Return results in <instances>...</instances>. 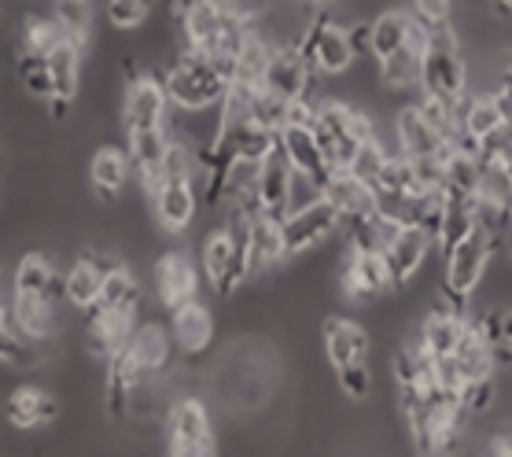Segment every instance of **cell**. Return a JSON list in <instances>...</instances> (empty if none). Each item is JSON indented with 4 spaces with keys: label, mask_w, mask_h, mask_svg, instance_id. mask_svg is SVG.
<instances>
[{
    "label": "cell",
    "mask_w": 512,
    "mask_h": 457,
    "mask_svg": "<svg viewBox=\"0 0 512 457\" xmlns=\"http://www.w3.org/2000/svg\"><path fill=\"white\" fill-rule=\"evenodd\" d=\"M229 159H247V163H266L269 155L280 148V133H273L269 126L255 122L251 115L225 118L222 141H218Z\"/></svg>",
    "instance_id": "cell-12"
},
{
    "label": "cell",
    "mask_w": 512,
    "mask_h": 457,
    "mask_svg": "<svg viewBox=\"0 0 512 457\" xmlns=\"http://www.w3.org/2000/svg\"><path fill=\"white\" fill-rule=\"evenodd\" d=\"M170 96L159 74H137L126 85L122 96V126L126 133H144V129H166L170 122Z\"/></svg>",
    "instance_id": "cell-6"
},
{
    "label": "cell",
    "mask_w": 512,
    "mask_h": 457,
    "mask_svg": "<svg viewBox=\"0 0 512 457\" xmlns=\"http://www.w3.org/2000/svg\"><path fill=\"white\" fill-rule=\"evenodd\" d=\"M280 152L291 163L295 174L314 177L317 185L325 188V181L336 174V166L328 163V155L321 152V144L314 137V126H284L280 129Z\"/></svg>",
    "instance_id": "cell-15"
},
{
    "label": "cell",
    "mask_w": 512,
    "mask_h": 457,
    "mask_svg": "<svg viewBox=\"0 0 512 457\" xmlns=\"http://www.w3.org/2000/svg\"><path fill=\"white\" fill-rule=\"evenodd\" d=\"M498 255L490 244L487 229H472L468 236H461L450 251L443 255V299L446 310L468 317V306L476 299V292L483 288L490 273V258Z\"/></svg>",
    "instance_id": "cell-2"
},
{
    "label": "cell",
    "mask_w": 512,
    "mask_h": 457,
    "mask_svg": "<svg viewBox=\"0 0 512 457\" xmlns=\"http://www.w3.org/2000/svg\"><path fill=\"white\" fill-rule=\"evenodd\" d=\"M152 281L155 295L166 310H177V306L199 299V270L185 251H163L152 270Z\"/></svg>",
    "instance_id": "cell-10"
},
{
    "label": "cell",
    "mask_w": 512,
    "mask_h": 457,
    "mask_svg": "<svg viewBox=\"0 0 512 457\" xmlns=\"http://www.w3.org/2000/svg\"><path fill=\"white\" fill-rule=\"evenodd\" d=\"M100 310L122 317L129 325H137L140 314V281L133 277V270H126L122 262H115L111 270L104 273V288H100Z\"/></svg>",
    "instance_id": "cell-33"
},
{
    "label": "cell",
    "mask_w": 512,
    "mask_h": 457,
    "mask_svg": "<svg viewBox=\"0 0 512 457\" xmlns=\"http://www.w3.org/2000/svg\"><path fill=\"white\" fill-rule=\"evenodd\" d=\"M417 30V19L413 12H402V8H387L369 23V56L376 63H384L387 56H395L398 48L406 45L409 37Z\"/></svg>",
    "instance_id": "cell-34"
},
{
    "label": "cell",
    "mask_w": 512,
    "mask_h": 457,
    "mask_svg": "<svg viewBox=\"0 0 512 457\" xmlns=\"http://www.w3.org/2000/svg\"><path fill=\"white\" fill-rule=\"evenodd\" d=\"M501 126H505V115H501V107L494 104L490 93L461 100V141H468L472 148H483Z\"/></svg>",
    "instance_id": "cell-35"
},
{
    "label": "cell",
    "mask_w": 512,
    "mask_h": 457,
    "mask_svg": "<svg viewBox=\"0 0 512 457\" xmlns=\"http://www.w3.org/2000/svg\"><path fill=\"white\" fill-rule=\"evenodd\" d=\"M339 292L347 303H376L384 292H391V273H387L384 255H365V251H347L339 266Z\"/></svg>",
    "instance_id": "cell-9"
},
{
    "label": "cell",
    "mask_w": 512,
    "mask_h": 457,
    "mask_svg": "<svg viewBox=\"0 0 512 457\" xmlns=\"http://www.w3.org/2000/svg\"><path fill=\"white\" fill-rule=\"evenodd\" d=\"M317 74L314 67L306 63V56L299 52V45H277L273 48V59H269V71H266V89L273 100L280 104H295V100H317L314 96Z\"/></svg>",
    "instance_id": "cell-7"
},
{
    "label": "cell",
    "mask_w": 512,
    "mask_h": 457,
    "mask_svg": "<svg viewBox=\"0 0 512 457\" xmlns=\"http://www.w3.org/2000/svg\"><path fill=\"white\" fill-rule=\"evenodd\" d=\"M166 96L174 111H203V107L225 104L233 89L229 82V63H218L199 52H181L163 74Z\"/></svg>",
    "instance_id": "cell-1"
},
{
    "label": "cell",
    "mask_w": 512,
    "mask_h": 457,
    "mask_svg": "<svg viewBox=\"0 0 512 457\" xmlns=\"http://www.w3.org/2000/svg\"><path fill=\"white\" fill-rule=\"evenodd\" d=\"M199 200L203 196H199L196 181H163L152 196V211L159 229H166V233H185L188 225L196 222Z\"/></svg>",
    "instance_id": "cell-14"
},
{
    "label": "cell",
    "mask_w": 512,
    "mask_h": 457,
    "mask_svg": "<svg viewBox=\"0 0 512 457\" xmlns=\"http://www.w3.org/2000/svg\"><path fill=\"white\" fill-rule=\"evenodd\" d=\"M104 15L115 30H140L152 15V0H107Z\"/></svg>",
    "instance_id": "cell-45"
},
{
    "label": "cell",
    "mask_w": 512,
    "mask_h": 457,
    "mask_svg": "<svg viewBox=\"0 0 512 457\" xmlns=\"http://www.w3.org/2000/svg\"><path fill=\"white\" fill-rule=\"evenodd\" d=\"M129 177H133V163H129V152H122L118 144H104L96 148L93 159H89V181L100 192L104 203H115L122 192H126Z\"/></svg>",
    "instance_id": "cell-30"
},
{
    "label": "cell",
    "mask_w": 512,
    "mask_h": 457,
    "mask_svg": "<svg viewBox=\"0 0 512 457\" xmlns=\"http://www.w3.org/2000/svg\"><path fill=\"white\" fill-rule=\"evenodd\" d=\"M233 262H236V240H233V229L222 225V229H214V233L203 240V251H199V270L207 277V284L214 288V295H236V284H233Z\"/></svg>",
    "instance_id": "cell-18"
},
{
    "label": "cell",
    "mask_w": 512,
    "mask_h": 457,
    "mask_svg": "<svg viewBox=\"0 0 512 457\" xmlns=\"http://www.w3.org/2000/svg\"><path fill=\"white\" fill-rule=\"evenodd\" d=\"M505 251H509V258H512V225H509V236H505Z\"/></svg>",
    "instance_id": "cell-53"
},
{
    "label": "cell",
    "mask_w": 512,
    "mask_h": 457,
    "mask_svg": "<svg viewBox=\"0 0 512 457\" xmlns=\"http://www.w3.org/2000/svg\"><path fill=\"white\" fill-rule=\"evenodd\" d=\"M111 266L96 262L93 251H82V255L70 262V270L63 273V299H67L74 310L89 314L96 303H100V288H104V273Z\"/></svg>",
    "instance_id": "cell-27"
},
{
    "label": "cell",
    "mask_w": 512,
    "mask_h": 457,
    "mask_svg": "<svg viewBox=\"0 0 512 457\" xmlns=\"http://www.w3.org/2000/svg\"><path fill=\"white\" fill-rule=\"evenodd\" d=\"M8 314H12L15 329L23 332V340H30V343H45V340H52V332H56V299H48V295L12 292Z\"/></svg>",
    "instance_id": "cell-32"
},
{
    "label": "cell",
    "mask_w": 512,
    "mask_h": 457,
    "mask_svg": "<svg viewBox=\"0 0 512 457\" xmlns=\"http://www.w3.org/2000/svg\"><path fill=\"white\" fill-rule=\"evenodd\" d=\"M251 225H247V255H251V277L266 270H277L280 262L288 258L284 251V229H280L277 218H269V214L255 211L247 214Z\"/></svg>",
    "instance_id": "cell-26"
},
{
    "label": "cell",
    "mask_w": 512,
    "mask_h": 457,
    "mask_svg": "<svg viewBox=\"0 0 512 457\" xmlns=\"http://www.w3.org/2000/svg\"><path fill=\"white\" fill-rule=\"evenodd\" d=\"M354 111L347 100H336V96H325L317 100L314 111V137L321 144V152L328 155V163L336 170H347L350 155L358 152V133H354Z\"/></svg>",
    "instance_id": "cell-5"
},
{
    "label": "cell",
    "mask_w": 512,
    "mask_h": 457,
    "mask_svg": "<svg viewBox=\"0 0 512 457\" xmlns=\"http://www.w3.org/2000/svg\"><path fill=\"white\" fill-rule=\"evenodd\" d=\"M387 159H391V148H387L380 137H369V141L358 144V152L350 155L347 174L358 177L361 185L376 188L380 185V177H384V170H387Z\"/></svg>",
    "instance_id": "cell-39"
},
{
    "label": "cell",
    "mask_w": 512,
    "mask_h": 457,
    "mask_svg": "<svg viewBox=\"0 0 512 457\" xmlns=\"http://www.w3.org/2000/svg\"><path fill=\"white\" fill-rule=\"evenodd\" d=\"M498 365H512V340L498 347Z\"/></svg>",
    "instance_id": "cell-51"
},
{
    "label": "cell",
    "mask_w": 512,
    "mask_h": 457,
    "mask_svg": "<svg viewBox=\"0 0 512 457\" xmlns=\"http://www.w3.org/2000/svg\"><path fill=\"white\" fill-rule=\"evenodd\" d=\"M166 457H218V439H207V443L188 446V450H166Z\"/></svg>",
    "instance_id": "cell-50"
},
{
    "label": "cell",
    "mask_w": 512,
    "mask_h": 457,
    "mask_svg": "<svg viewBox=\"0 0 512 457\" xmlns=\"http://www.w3.org/2000/svg\"><path fill=\"white\" fill-rule=\"evenodd\" d=\"M424 48H428V30L417 23L413 37L398 48L395 56H387L384 63H376V67H380V82H384L391 93L420 96V78H424Z\"/></svg>",
    "instance_id": "cell-13"
},
{
    "label": "cell",
    "mask_w": 512,
    "mask_h": 457,
    "mask_svg": "<svg viewBox=\"0 0 512 457\" xmlns=\"http://www.w3.org/2000/svg\"><path fill=\"white\" fill-rule=\"evenodd\" d=\"M273 48L277 45L255 26L251 37L244 41V48H240V52L233 56V63H229V82H233V89H240V93H262Z\"/></svg>",
    "instance_id": "cell-20"
},
{
    "label": "cell",
    "mask_w": 512,
    "mask_h": 457,
    "mask_svg": "<svg viewBox=\"0 0 512 457\" xmlns=\"http://www.w3.org/2000/svg\"><path fill=\"white\" fill-rule=\"evenodd\" d=\"M395 137H398V155H406V159H420V155H450V144L420 118L413 100L395 111Z\"/></svg>",
    "instance_id": "cell-24"
},
{
    "label": "cell",
    "mask_w": 512,
    "mask_h": 457,
    "mask_svg": "<svg viewBox=\"0 0 512 457\" xmlns=\"http://www.w3.org/2000/svg\"><path fill=\"white\" fill-rule=\"evenodd\" d=\"M306 8H321V0H303Z\"/></svg>",
    "instance_id": "cell-54"
},
{
    "label": "cell",
    "mask_w": 512,
    "mask_h": 457,
    "mask_svg": "<svg viewBox=\"0 0 512 457\" xmlns=\"http://www.w3.org/2000/svg\"><path fill=\"white\" fill-rule=\"evenodd\" d=\"M450 15H454V0H413V19L424 30L450 26Z\"/></svg>",
    "instance_id": "cell-48"
},
{
    "label": "cell",
    "mask_w": 512,
    "mask_h": 457,
    "mask_svg": "<svg viewBox=\"0 0 512 457\" xmlns=\"http://www.w3.org/2000/svg\"><path fill=\"white\" fill-rule=\"evenodd\" d=\"M291 177H295V170H291V163L284 159V152H280V148L269 155L266 163H262V170H258L255 200H258V207H262V214L277 218V222H284V218H288Z\"/></svg>",
    "instance_id": "cell-28"
},
{
    "label": "cell",
    "mask_w": 512,
    "mask_h": 457,
    "mask_svg": "<svg viewBox=\"0 0 512 457\" xmlns=\"http://www.w3.org/2000/svg\"><path fill=\"white\" fill-rule=\"evenodd\" d=\"M468 332V317L465 314H454V310H435V314L424 317V325H420V336H417V347L428 362H439V358H450V354L461 347Z\"/></svg>",
    "instance_id": "cell-19"
},
{
    "label": "cell",
    "mask_w": 512,
    "mask_h": 457,
    "mask_svg": "<svg viewBox=\"0 0 512 457\" xmlns=\"http://www.w3.org/2000/svg\"><path fill=\"white\" fill-rule=\"evenodd\" d=\"M12 292L48 295V299H56V303H67V299H63V273H56V266H52V258H48L45 251H26V255L19 258Z\"/></svg>",
    "instance_id": "cell-31"
},
{
    "label": "cell",
    "mask_w": 512,
    "mask_h": 457,
    "mask_svg": "<svg viewBox=\"0 0 512 457\" xmlns=\"http://www.w3.org/2000/svg\"><path fill=\"white\" fill-rule=\"evenodd\" d=\"M4 417L12 428L19 432H34L41 424H52L59 417V402L48 395L45 387H34V384H19L4 399Z\"/></svg>",
    "instance_id": "cell-23"
},
{
    "label": "cell",
    "mask_w": 512,
    "mask_h": 457,
    "mask_svg": "<svg viewBox=\"0 0 512 457\" xmlns=\"http://www.w3.org/2000/svg\"><path fill=\"white\" fill-rule=\"evenodd\" d=\"M332 4H336V0H321V8H332Z\"/></svg>",
    "instance_id": "cell-55"
},
{
    "label": "cell",
    "mask_w": 512,
    "mask_h": 457,
    "mask_svg": "<svg viewBox=\"0 0 512 457\" xmlns=\"http://www.w3.org/2000/svg\"><path fill=\"white\" fill-rule=\"evenodd\" d=\"M280 229H284V251H288V258H299L325 244L328 236H336L343 229V218H339V211L332 203L321 200L299 214H288L280 222Z\"/></svg>",
    "instance_id": "cell-8"
},
{
    "label": "cell",
    "mask_w": 512,
    "mask_h": 457,
    "mask_svg": "<svg viewBox=\"0 0 512 457\" xmlns=\"http://www.w3.org/2000/svg\"><path fill=\"white\" fill-rule=\"evenodd\" d=\"M82 48L63 41V45L48 56V67H52V118H67V107L78 100V89H82Z\"/></svg>",
    "instance_id": "cell-21"
},
{
    "label": "cell",
    "mask_w": 512,
    "mask_h": 457,
    "mask_svg": "<svg viewBox=\"0 0 512 457\" xmlns=\"http://www.w3.org/2000/svg\"><path fill=\"white\" fill-rule=\"evenodd\" d=\"M126 347H129V354L137 358V365L144 369L148 380L166 373V365H170V358H174V336H170L159 321H144V325H137V329L129 332Z\"/></svg>",
    "instance_id": "cell-29"
},
{
    "label": "cell",
    "mask_w": 512,
    "mask_h": 457,
    "mask_svg": "<svg viewBox=\"0 0 512 457\" xmlns=\"http://www.w3.org/2000/svg\"><path fill=\"white\" fill-rule=\"evenodd\" d=\"M431 247H435V240H431L424 229H417V225H402V229H398L395 240H391L384 251V262H387V273H391V288H395V292L417 281V273L424 270Z\"/></svg>",
    "instance_id": "cell-11"
},
{
    "label": "cell",
    "mask_w": 512,
    "mask_h": 457,
    "mask_svg": "<svg viewBox=\"0 0 512 457\" xmlns=\"http://www.w3.org/2000/svg\"><path fill=\"white\" fill-rule=\"evenodd\" d=\"M170 336H174V347L185 358H199L210 347V340H214V314H210V306L192 299V303L170 310Z\"/></svg>",
    "instance_id": "cell-17"
},
{
    "label": "cell",
    "mask_w": 512,
    "mask_h": 457,
    "mask_svg": "<svg viewBox=\"0 0 512 457\" xmlns=\"http://www.w3.org/2000/svg\"><path fill=\"white\" fill-rule=\"evenodd\" d=\"M299 52L314 67L317 78H339L358 59V52L350 45V30L343 23H332L328 15H317L314 23L306 26L299 37Z\"/></svg>",
    "instance_id": "cell-4"
},
{
    "label": "cell",
    "mask_w": 512,
    "mask_h": 457,
    "mask_svg": "<svg viewBox=\"0 0 512 457\" xmlns=\"http://www.w3.org/2000/svg\"><path fill=\"white\" fill-rule=\"evenodd\" d=\"M457 402L468 417H483V413L494 410L498 402V380L494 376H483V380H468L461 391H457Z\"/></svg>",
    "instance_id": "cell-44"
},
{
    "label": "cell",
    "mask_w": 512,
    "mask_h": 457,
    "mask_svg": "<svg viewBox=\"0 0 512 457\" xmlns=\"http://www.w3.org/2000/svg\"><path fill=\"white\" fill-rule=\"evenodd\" d=\"M325 200V188L317 185L314 177L306 174H295L291 177V196H288V214H299L306 207H314V203Z\"/></svg>",
    "instance_id": "cell-47"
},
{
    "label": "cell",
    "mask_w": 512,
    "mask_h": 457,
    "mask_svg": "<svg viewBox=\"0 0 512 457\" xmlns=\"http://www.w3.org/2000/svg\"><path fill=\"white\" fill-rule=\"evenodd\" d=\"M325 200L336 207L343 222H350V218H361V214L373 211V188L361 185L358 177H350L347 170H336L325 181Z\"/></svg>",
    "instance_id": "cell-37"
},
{
    "label": "cell",
    "mask_w": 512,
    "mask_h": 457,
    "mask_svg": "<svg viewBox=\"0 0 512 457\" xmlns=\"http://www.w3.org/2000/svg\"><path fill=\"white\" fill-rule=\"evenodd\" d=\"M63 26V37L70 45H78L85 52L89 48V37H93V12L89 4H78V0H56V12H52Z\"/></svg>",
    "instance_id": "cell-41"
},
{
    "label": "cell",
    "mask_w": 512,
    "mask_h": 457,
    "mask_svg": "<svg viewBox=\"0 0 512 457\" xmlns=\"http://www.w3.org/2000/svg\"><path fill=\"white\" fill-rule=\"evenodd\" d=\"M214 4H218L229 19H236V23H247V26H255L258 15H262V0H214Z\"/></svg>",
    "instance_id": "cell-49"
},
{
    "label": "cell",
    "mask_w": 512,
    "mask_h": 457,
    "mask_svg": "<svg viewBox=\"0 0 512 457\" xmlns=\"http://www.w3.org/2000/svg\"><path fill=\"white\" fill-rule=\"evenodd\" d=\"M15 71H19L23 89L34 96V100H52V67H48V56L19 52V56H15Z\"/></svg>",
    "instance_id": "cell-42"
},
{
    "label": "cell",
    "mask_w": 512,
    "mask_h": 457,
    "mask_svg": "<svg viewBox=\"0 0 512 457\" xmlns=\"http://www.w3.org/2000/svg\"><path fill=\"white\" fill-rule=\"evenodd\" d=\"M336 384L343 387V395L354 402L369 399V391H373V373H369V362H358V365H343L336 369Z\"/></svg>",
    "instance_id": "cell-46"
},
{
    "label": "cell",
    "mask_w": 512,
    "mask_h": 457,
    "mask_svg": "<svg viewBox=\"0 0 512 457\" xmlns=\"http://www.w3.org/2000/svg\"><path fill=\"white\" fill-rule=\"evenodd\" d=\"M214 439L207 406L199 399H177L166 413V450H188Z\"/></svg>",
    "instance_id": "cell-25"
},
{
    "label": "cell",
    "mask_w": 512,
    "mask_h": 457,
    "mask_svg": "<svg viewBox=\"0 0 512 457\" xmlns=\"http://www.w3.org/2000/svg\"><path fill=\"white\" fill-rule=\"evenodd\" d=\"M494 4H498V8H501L505 15H512V0H494Z\"/></svg>",
    "instance_id": "cell-52"
},
{
    "label": "cell",
    "mask_w": 512,
    "mask_h": 457,
    "mask_svg": "<svg viewBox=\"0 0 512 457\" xmlns=\"http://www.w3.org/2000/svg\"><path fill=\"white\" fill-rule=\"evenodd\" d=\"M126 137H129L133 177L140 181L144 196L152 200L155 188L163 185V163H166V148H170V133L166 129H144V133H126Z\"/></svg>",
    "instance_id": "cell-16"
},
{
    "label": "cell",
    "mask_w": 512,
    "mask_h": 457,
    "mask_svg": "<svg viewBox=\"0 0 512 457\" xmlns=\"http://www.w3.org/2000/svg\"><path fill=\"white\" fill-rule=\"evenodd\" d=\"M30 354H34L30 340H23V332L15 329L8 303H0V365H26Z\"/></svg>",
    "instance_id": "cell-43"
},
{
    "label": "cell",
    "mask_w": 512,
    "mask_h": 457,
    "mask_svg": "<svg viewBox=\"0 0 512 457\" xmlns=\"http://www.w3.org/2000/svg\"><path fill=\"white\" fill-rule=\"evenodd\" d=\"M347 225V236H350V251H365V255H384L387 244L395 240V233L402 229V225L387 222V218H380L376 211L361 214V218H350Z\"/></svg>",
    "instance_id": "cell-38"
},
{
    "label": "cell",
    "mask_w": 512,
    "mask_h": 457,
    "mask_svg": "<svg viewBox=\"0 0 512 457\" xmlns=\"http://www.w3.org/2000/svg\"><path fill=\"white\" fill-rule=\"evenodd\" d=\"M133 329H137V325H129L122 317L93 306V310H89V321H85V347H89L96 358H115V354L126 347Z\"/></svg>",
    "instance_id": "cell-36"
},
{
    "label": "cell",
    "mask_w": 512,
    "mask_h": 457,
    "mask_svg": "<svg viewBox=\"0 0 512 457\" xmlns=\"http://www.w3.org/2000/svg\"><path fill=\"white\" fill-rule=\"evenodd\" d=\"M63 26L56 15H30L23 23V37H19V52H34V56H52L63 45Z\"/></svg>",
    "instance_id": "cell-40"
},
{
    "label": "cell",
    "mask_w": 512,
    "mask_h": 457,
    "mask_svg": "<svg viewBox=\"0 0 512 457\" xmlns=\"http://www.w3.org/2000/svg\"><path fill=\"white\" fill-rule=\"evenodd\" d=\"M321 340H325V354L332 369H343V365H358L369 362V332L354 325L350 317H325L321 325Z\"/></svg>",
    "instance_id": "cell-22"
},
{
    "label": "cell",
    "mask_w": 512,
    "mask_h": 457,
    "mask_svg": "<svg viewBox=\"0 0 512 457\" xmlns=\"http://www.w3.org/2000/svg\"><path fill=\"white\" fill-rule=\"evenodd\" d=\"M420 93L446 100V104H461L468 96V67H465V56H461V45H457L454 23L428 30Z\"/></svg>",
    "instance_id": "cell-3"
},
{
    "label": "cell",
    "mask_w": 512,
    "mask_h": 457,
    "mask_svg": "<svg viewBox=\"0 0 512 457\" xmlns=\"http://www.w3.org/2000/svg\"><path fill=\"white\" fill-rule=\"evenodd\" d=\"M78 4H89V0H78Z\"/></svg>",
    "instance_id": "cell-56"
}]
</instances>
